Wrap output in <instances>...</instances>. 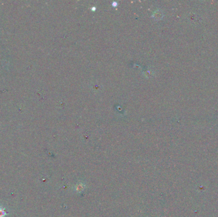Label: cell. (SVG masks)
Returning <instances> with one entry per match:
<instances>
[{
  "label": "cell",
  "mask_w": 218,
  "mask_h": 217,
  "mask_svg": "<svg viewBox=\"0 0 218 217\" xmlns=\"http://www.w3.org/2000/svg\"><path fill=\"white\" fill-rule=\"evenodd\" d=\"M7 213L5 211V208L0 206V217H5Z\"/></svg>",
  "instance_id": "cell-1"
},
{
  "label": "cell",
  "mask_w": 218,
  "mask_h": 217,
  "mask_svg": "<svg viewBox=\"0 0 218 217\" xmlns=\"http://www.w3.org/2000/svg\"><path fill=\"white\" fill-rule=\"evenodd\" d=\"M159 15H163L162 14H161V11H156V12H155L154 15H153V17H154L156 19L157 17H159V19L162 18V17L159 16Z\"/></svg>",
  "instance_id": "cell-2"
}]
</instances>
